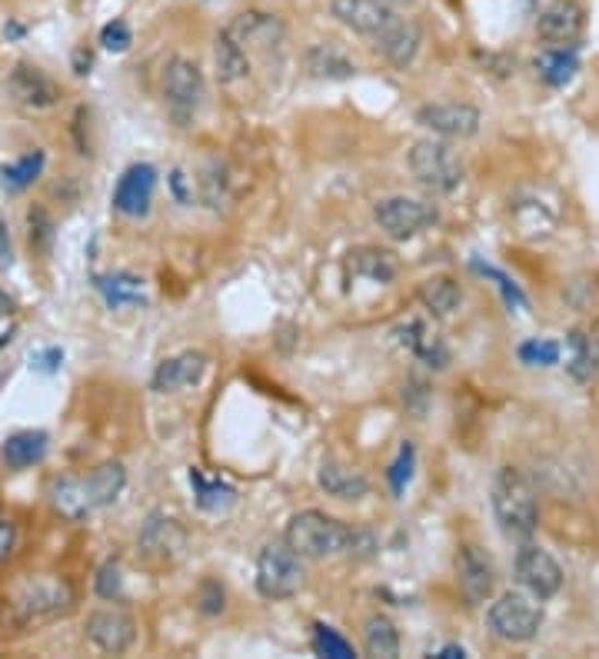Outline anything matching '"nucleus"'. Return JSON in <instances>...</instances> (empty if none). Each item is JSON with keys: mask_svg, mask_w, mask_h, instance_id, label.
<instances>
[{"mask_svg": "<svg viewBox=\"0 0 599 659\" xmlns=\"http://www.w3.org/2000/svg\"><path fill=\"white\" fill-rule=\"evenodd\" d=\"M8 607H11V620L21 629H31V626L67 616L73 607H78V593H73L70 579L40 573V576H27L14 586L8 597Z\"/></svg>", "mask_w": 599, "mask_h": 659, "instance_id": "1", "label": "nucleus"}, {"mask_svg": "<svg viewBox=\"0 0 599 659\" xmlns=\"http://www.w3.org/2000/svg\"><path fill=\"white\" fill-rule=\"evenodd\" d=\"M490 499H493V517L509 540H519V543L533 540L540 527V503L527 476L516 467H503L493 480Z\"/></svg>", "mask_w": 599, "mask_h": 659, "instance_id": "2", "label": "nucleus"}, {"mask_svg": "<svg viewBox=\"0 0 599 659\" xmlns=\"http://www.w3.org/2000/svg\"><path fill=\"white\" fill-rule=\"evenodd\" d=\"M283 540L304 556V560H333V556H347L350 543H353V527L340 523L337 517L324 509H304L293 513Z\"/></svg>", "mask_w": 599, "mask_h": 659, "instance_id": "3", "label": "nucleus"}, {"mask_svg": "<svg viewBox=\"0 0 599 659\" xmlns=\"http://www.w3.org/2000/svg\"><path fill=\"white\" fill-rule=\"evenodd\" d=\"M407 164H410L413 180L420 187L433 190V193H454L467 177V167H463L460 154L443 137L416 140L410 146V154H407Z\"/></svg>", "mask_w": 599, "mask_h": 659, "instance_id": "4", "label": "nucleus"}, {"mask_svg": "<svg viewBox=\"0 0 599 659\" xmlns=\"http://www.w3.org/2000/svg\"><path fill=\"white\" fill-rule=\"evenodd\" d=\"M543 620H547L543 600H537L533 593H522V590H506L486 610V626L503 643H530V639H537Z\"/></svg>", "mask_w": 599, "mask_h": 659, "instance_id": "5", "label": "nucleus"}, {"mask_svg": "<svg viewBox=\"0 0 599 659\" xmlns=\"http://www.w3.org/2000/svg\"><path fill=\"white\" fill-rule=\"evenodd\" d=\"M304 586V556L286 540L267 543L257 556V593L263 600H290Z\"/></svg>", "mask_w": 599, "mask_h": 659, "instance_id": "6", "label": "nucleus"}, {"mask_svg": "<svg viewBox=\"0 0 599 659\" xmlns=\"http://www.w3.org/2000/svg\"><path fill=\"white\" fill-rule=\"evenodd\" d=\"M373 220L390 240H413L436 224V207L416 197H384L373 207Z\"/></svg>", "mask_w": 599, "mask_h": 659, "instance_id": "7", "label": "nucleus"}, {"mask_svg": "<svg viewBox=\"0 0 599 659\" xmlns=\"http://www.w3.org/2000/svg\"><path fill=\"white\" fill-rule=\"evenodd\" d=\"M203 97H207L203 70L193 60H187V57H174L164 67V104H167V110L180 123H187L200 110Z\"/></svg>", "mask_w": 599, "mask_h": 659, "instance_id": "8", "label": "nucleus"}, {"mask_svg": "<svg viewBox=\"0 0 599 659\" xmlns=\"http://www.w3.org/2000/svg\"><path fill=\"white\" fill-rule=\"evenodd\" d=\"M513 569H516V579L527 593H533L537 600H553L560 590H563V566L556 563V556L537 543H522L516 550V560H513Z\"/></svg>", "mask_w": 599, "mask_h": 659, "instance_id": "9", "label": "nucleus"}, {"mask_svg": "<svg viewBox=\"0 0 599 659\" xmlns=\"http://www.w3.org/2000/svg\"><path fill=\"white\" fill-rule=\"evenodd\" d=\"M457 586H460L467 607H483V603L493 600V593H496V563L483 546L463 543L457 550Z\"/></svg>", "mask_w": 599, "mask_h": 659, "instance_id": "10", "label": "nucleus"}, {"mask_svg": "<svg viewBox=\"0 0 599 659\" xmlns=\"http://www.w3.org/2000/svg\"><path fill=\"white\" fill-rule=\"evenodd\" d=\"M137 546L143 550V556L157 560V563H177V560H184V553L190 546V537H187L180 520L154 509L143 520L140 533H137Z\"/></svg>", "mask_w": 599, "mask_h": 659, "instance_id": "11", "label": "nucleus"}, {"mask_svg": "<svg viewBox=\"0 0 599 659\" xmlns=\"http://www.w3.org/2000/svg\"><path fill=\"white\" fill-rule=\"evenodd\" d=\"M416 123L443 140H470L480 133L483 114L473 104H423Z\"/></svg>", "mask_w": 599, "mask_h": 659, "instance_id": "12", "label": "nucleus"}, {"mask_svg": "<svg viewBox=\"0 0 599 659\" xmlns=\"http://www.w3.org/2000/svg\"><path fill=\"white\" fill-rule=\"evenodd\" d=\"M154 193H157V167L154 164H130L117 177L110 203L120 216L140 220L150 213V207H154Z\"/></svg>", "mask_w": 599, "mask_h": 659, "instance_id": "13", "label": "nucleus"}, {"mask_svg": "<svg viewBox=\"0 0 599 659\" xmlns=\"http://www.w3.org/2000/svg\"><path fill=\"white\" fill-rule=\"evenodd\" d=\"M84 636L107 656H120L137 643V620L120 610V607H107V610H94L84 623Z\"/></svg>", "mask_w": 599, "mask_h": 659, "instance_id": "14", "label": "nucleus"}, {"mask_svg": "<svg viewBox=\"0 0 599 659\" xmlns=\"http://www.w3.org/2000/svg\"><path fill=\"white\" fill-rule=\"evenodd\" d=\"M8 91H11V97H14L21 107H27V110H50V107L60 104V84L50 78V73H44L40 67H34V63H27V60H21V63L11 70Z\"/></svg>", "mask_w": 599, "mask_h": 659, "instance_id": "15", "label": "nucleus"}, {"mask_svg": "<svg viewBox=\"0 0 599 659\" xmlns=\"http://www.w3.org/2000/svg\"><path fill=\"white\" fill-rule=\"evenodd\" d=\"M586 31V11L579 0H553V4L537 17L540 40L553 47H576Z\"/></svg>", "mask_w": 599, "mask_h": 659, "instance_id": "16", "label": "nucleus"}, {"mask_svg": "<svg viewBox=\"0 0 599 659\" xmlns=\"http://www.w3.org/2000/svg\"><path fill=\"white\" fill-rule=\"evenodd\" d=\"M373 44H377V54L390 67L407 70L416 60L420 47H423V27L413 17H394L377 37H373Z\"/></svg>", "mask_w": 599, "mask_h": 659, "instance_id": "17", "label": "nucleus"}, {"mask_svg": "<svg viewBox=\"0 0 599 659\" xmlns=\"http://www.w3.org/2000/svg\"><path fill=\"white\" fill-rule=\"evenodd\" d=\"M330 14L360 37H377L397 17L387 0H333Z\"/></svg>", "mask_w": 599, "mask_h": 659, "instance_id": "18", "label": "nucleus"}, {"mask_svg": "<svg viewBox=\"0 0 599 659\" xmlns=\"http://www.w3.org/2000/svg\"><path fill=\"white\" fill-rule=\"evenodd\" d=\"M203 374H207V353L184 350V353H174L157 363L154 377H150V387L157 393H177V390L197 387L203 380Z\"/></svg>", "mask_w": 599, "mask_h": 659, "instance_id": "19", "label": "nucleus"}, {"mask_svg": "<svg viewBox=\"0 0 599 659\" xmlns=\"http://www.w3.org/2000/svg\"><path fill=\"white\" fill-rule=\"evenodd\" d=\"M240 44L247 47H257V50H270V47H280L283 37H286V27L277 14H267V11H244L231 21L227 27Z\"/></svg>", "mask_w": 599, "mask_h": 659, "instance_id": "20", "label": "nucleus"}, {"mask_svg": "<svg viewBox=\"0 0 599 659\" xmlns=\"http://www.w3.org/2000/svg\"><path fill=\"white\" fill-rule=\"evenodd\" d=\"M50 506L57 517H63L67 523H84L94 517V503L87 496V483L84 476H60L50 486Z\"/></svg>", "mask_w": 599, "mask_h": 659, "instance_id": "21", "label": "nucleus"}, {"mask_svg": "<svg viewBox=\"0 0 599 659\" xmlns=\"http://www.w3.org/2000/svg\"><path fill=\"white\" fill-rule=\"evenodd\" d=\"M317 483L327 496H337V499H363L369 493V476L340 460H327L317 470Z\"/></svg>", "mask_w": 599, "mask_h": 659, "instance_id": "22", "label": "nucleus"}, {"mask_svg": "<svg viewBox=\"0 0 599 659\" xmlns=\"http://www.w3.org/2000/svg\"><path fill=\"white\" fill-rule=\"evenodd\" d=\"M213 67H216V81L220 84H237L250 73V57H247V47L223 27L216 37H213Z\"/></svg>", "mask_w": 599, "mask_h": 659, "instance_id": "23", "label": "nucleus"}, {"mask_svg": "<svg viewBox=\"0 0 599 659\" xmlns=\"http://www.w3.org/2000/svg\"><path fill=\"white\" fill-rule=\"evenodd\" d=\"M304 63H307V73L317 81H350L356 78V63L333 44H314L307 54H304Z\"/></svg>", "mask_w": 599, "mask_h": 659, "instance_id": "24", "label": "nucleus"}, {"mask_svg": "<svg viewBox=\"0 0 599 659\" xmlns=\"http://www.w3.org/2000/svg\"><path fill=\"white\" fill-rule=\"evenodd\" d=\"M400 343H403L416 360H423L430 370H446V366H449V350H446V343H443L439 337H433L423 320H410L407 327H400Z\"/></svg>", "mask_w": 599, "mask_h": 659, "instance_id": "25", "label": "nucleus"}, {"mask_svg": "<svg viewBox=\"0 0 599 659\" xmlns=\"http://www.w3.org/2000/svg\"><path fill=\"white\" fill-rule=\"evenodd\" d=\"M94 286L104 297V304L110 310H120V307H140L146 297H143V280L137 273H104V276H94Z\"/></svg>", "mask_w": 599, "mask_h": 659, "instance_id": "26", "label": "nucleus"}, {"mask_svg": "<svg viewBox=\"0 0 599 659\" xmlns=\"http://www.w3.org/2000/svg\"><path fill=\"white\" fill-rule=\"evenodd\" d=\"M47 447H50V436L44 429L11 433L8 444H4V463L11 470H31V467H37L47 457Z\"/></svg>", "mask_w": 599, "mask_h": 659, "instance_id": "27", "label": "nucleus"}, {"mask_svg": "<svg viewBox=\"0 0 599 659\" xmlns=\"http://www.w3.org/2000/svg\"><path fill=\"white\" fill-rule=\"evenodd\" d=\"M416 297H420V304H423L426 314H433V317H449L454 310H460L463 290H460V283H457L454 276H430V280L420 283Z\"/></svg>", "mask_w": 599, "mask_h": 659, "instance_id": "28", "label": "nucleus"}, {"mask_svg": "<svg viewBox=\"0 0 599 659\" xmlns=\"http://www.w3.org/2000/svg\"><path fill=\"white\" fill-rule=\"evenodd\" d=\"M84 483H87V496H91L94 509H104V506H114L120 499V493L127 486V470H124V463L107 460V463L94 467L84 476Z\"/></svg>", "mask_w": 599, "mask_h": 659, "instance_id": "29", "label": "nucleus"}, {"mask_svg": "<svg viewBox=\"0 0 599 659\" xmlns=\"http://www.w3.org/2000/svg\"><path fill=\"white\" fill-rule=\"evenodd\" d=\"M533 67H537L540 81H543L547 87L560 91V87H566V84L576 78V70H579V54H576V47H550V50L537 54Z\"/></svg>", "mask_w": 599, "mask_h": 659, "instance_id": "30", "label": "nucleus"}, {"mask_svg": "<svg viewBox=\"0 0 599 659\" xmlns=\"http://www.w3.org/2000/svg\"><path fill=\"white\" fill-rule=\"evenodd\" d=\"M363 652L373 659H394L400 656V629L390 616L373 613L363 623Z\"/></svg>", "mask_w": 599, "mask_h": 659, "instance_id": "31", "label": "nucleus"}, {"mask_svg": "<svg viewBox=\"0 0 599 659\" xmlns=\"http://www.w3.org/2000/svg\"><path fill=\"white\" fill-rule=\"evenodd\" d=\"M350 270L369 283H394L397 273H400V263L390 250H380V247H360L350 254Z\"/></svg>", "mask_w": 599, "mask_h": 659, "instance_id": "32", "label": "nucleus"}, {"mask_svg": "<svg viewBox=\"0 0 599 659\" xmlns=\"http://www.w3.org/2000/svg\"><path fill=\"white\" fill-rule=\"evenodd\" d=\"M190 476V486H193V503H197V509H203V513H223V509H231L234 503H237V490L227 483V480H210V476H203L197 467L187 473Z\"/></svg>", "mask_w": 599, "mask_h": 659, "instance_id": "33", "label": "nucleus"}, {"mask_svg": "<svg viewBox=\"0 0 599 659\" xmlns=\"http://www.w3.org/2000/svg\"><path fill=\"white\" fill-rule=\"evenodd\" d=\"M44 167H47V154L31 151V154H24V157L0 167V187H4L8 193H21V190L34 187V180L44 174Z\"/></svg>", "mask_w": 599, "mask_h": 659, "instance_id": "34", "label": "nucleus"}, {"mask_svg": "<svg viewBox=\"0 0 599 659\" xmlns=\"http://www.w3.org/2000/svg\"><path fill=\"white\" fill-rule=\"evenodd\" d=\"M566 343H569V374H573V380H579V384H586V380H592L596 374H599V363H596V356H592V343H589V337L583 333V330H573L569 337H566Z\"/></svg>", "mask_w": 599, "mask_h": 659, "instance_id": "35", "label": "nucleus"}, {"mask_svg": "<svg viewBox=\"0 0 599 659\" xmlns=\"http://www.w3.org/2000/svg\"><path fill=\"white\" fill-rule=\"evenodd\" d=\"M310 649L317 656H327V659H356V649L347 636H340L333 626L327 623H314V636H310Z\"/></svg>", "mask_w": 599, "mask_h": 659, "instance_id": "36", "label": "nucleus"}, {"mask_svg": "<svg viewBox=\"0 0 599 659\" xmlns=\"http://www.w3.org/2000/svg\"><path fill=\"white\" fill-rule=\"evenodd\" d=\"M413 473H416V447L410 444V439H403L400 444V450H397V457H394V463H390V470H387V486H390V493L400 499L403 493H407V486L413 483Z\"/></svg>", "mask_w": 599, "mask_h": 659, "instance_id": "37", "label": "nucleus"}, {"mask_svg": "<svg viewBox=\"0 0 599 659\" xmlns=\"http://www.w3.org/2000/svg\"><path fill=\"white\" fill-rule=\"evenodd\" d=\"M470 267H473L480 276H486V280H493V283H496L500 297H503V304H506L509 310H513V307H516V310H527V307H530L527 293H522V290H519V286H516V283L506 276V273H503V270H496V267H490V263H483V260H477V257L470 260Z\"/></svg>", "mask_w": 599, "mask_h": 659, "instance_id": "38", "label": "nucleus"}, {"mask_svg": "<svg viewBox=\"0 0 599 659\" xmlns=\"http://www.w3.org/2000/svg\"><path fill=\"white\" fill-rule=\"evenodd\" d=\"M519 360L527 363V366H556L560 363V356H563V346L556 343V340H527V343H519Z\"/></svg>", "mask_w": 599, "mask_h": 659, "instance_id": "39", "label": "nucleus"}, {"mask_svg": "<svg viewBox=\"0 0 599 659\" xmlns=\"http://www.w3.org/2000/svg\"><path fill=\"white\" fill-rule=\"evenodd\" d=\"M197 610L203 616H220L223 610H227V590H223L220 579H213V576L200 579V586H197Z\"/></svg>", "mask_w": 599, "mask_h": 659, "instance_id": "40", "label": "nucleus"}, {"mask_svg": "<svg viewBox=\"0 0 599 659\" xmlns=\"http://www.w3.org/2000/svg\"><path fill=\"white\" fill-rule=\"evenodd\" d=\"M94 593H97L101 600H107V603L120 600V593H124V576H120V563H117V560H104V563H101V569H97V576H94Z\"/></svg>", "mask_w": 599, "mask_h": 659, "instance_id": "41", "label": "nucleus"}, {"mask_svg": "<svg viewBox=\"0 0 599 659\" xmlns=\"http://www.w3.org/2000/svg\"><path fill=\"white\" fill-rule=\"evenodd\" d=\"M101 44H104V50H110V54H124V50H130V44H133V31H130V24L127 21H110V24H104L101 27Z\"/></svg>", "mask_w": 599, "mask_h": 659, "instance_id": "42", "label": "nucleus"}, {"mask_svg": "<svg viewBox=\"0 0 599 659\" xmlns=\"http://www.w3.org/2000/svg\"><path fill=\"white\" fill-rule=\"evenodd\" d=\"M27 224H31V244H34L37 250H47L50 240H54V224H50L47 210L34 207V210L27 213Z\"/></svg>", "mask_w": 599, "mask_h": 659, "instance_id": "43", "label": "nucleus"}, {"mask_svg": "<svg viewBox=\"0 0 599 659\" xmlns=\"http://www.w3.org/2000/svg\"><path fill=\"white\" fill-rule=\"evenodd\" d=\"M14 550H17V523L8 513H0V563H8Z\"/></svg>", "mask_w": 599, "mask_h": 659, "instance_id": "44", "label": "nucleus"}, {"mask_svg": "<svg viewBox=\"0 0 599 659\" xmlns=\"http://www.w3.org/2000/svg\"><path fill=\"white\" fill-rule=\"evenodd\" d=\"M14 267V244H11V227H8V216L0 213V270H11Z\"/></svg>", "mask_w": 599, "mask_h": 659, "instance_id": "45", "label": "nucleus"}, {"mask_svg": "<svg viewBox=\"0 0 599 659\" xmlns=\"http://www.w3.org/2000/svg\"><path fill=\"white\" fill-rule=\"evenodd\" d=\"M167 184H171V193H174V200L177 203H190L193 200V190H190V184H187V174L177 167V170H171V177H167Z\"/></svg>", "mask_w": 599, "mask_h": 659, "instance_id": "46", "label": "nucleus"}, {"mask_svg": "<svg viewBox=\"0 0 599 659\" xmlns=\"http://www.w3.org/2000/svg\"><path fill=\"white\" fill-rule=\"evenodd\" d=\"M34 363H37V370H44V374H57L60 363H63V350H60V346H50V350L37 353Z\"/></svg>", "mask_w": 599, "mask_h": 659, "instance_id": "47", "label": "nucleus"}, {"mask_svg": "<svg viewBox=\"0 0 599 659\" xmlns=\"http://www.w3.org/2000/svg\"><path fill=\"white\" fill-rule=\"evenodd\" d=\"M91 67H94V57L87 50L73 54V73H81V78H84V73H91Z\"/></svg>", "mask_w": 599, "mask_h": 659, "instance_id": "48", "label": "nucleus"}, {"mask_svg": "<svg viewBox=\"0 0 599 659\" xmlns=\"http://www.w3.org/2000/svg\"><path fill=\"white\" fill-rule=\"evenodd\" d=\"M436 656H439V659H463V656H467V649H463L460 643H446V646H443Z\"/></svg>", "mask_w": 599, "mask_h": 659, "instance_id": "49", "label": "nucleus"}, {"mask_svg": "<svg viewBox=\"0 0 599 659\" xmlns=\"http://www.w3.org/2000/svg\"><path fill=\"white\" fill-rule=\"evenodd\" d=\"M11 307H14L11 297H4V293H0V314H11Z\"/></svg>", "mask_w": 599, "mask_h": 659, "instance_id": "50", "label": "nucleus"}, {"mask_svg": "<svg viewBox=\"0 0 599 659\" xmlns=\"http://www.w3.org/2000/svg\"><path fill=\"white\" fill-rule=\"evenodd\" d=\"M390 8H403V4H413V0H387Z\"/></svg>", "mask_w": 599, "mask_h": 659, "instance_id": "51", "label": "nucleus"}, {"mask_svg": "<svg viewBox=\"0 0 599 659\" xmlns=\"http://www.w3.org/2000/svg\"><path fill=\"white\" fill-rule=\"evenodd\" d=\"M8 340H11V337H4V330H0V346H4Z\"/></svg>", "mask_w": 599, "mask_h": 659, "instance_id": "52", "label": "nucleus"}]
</instances>
